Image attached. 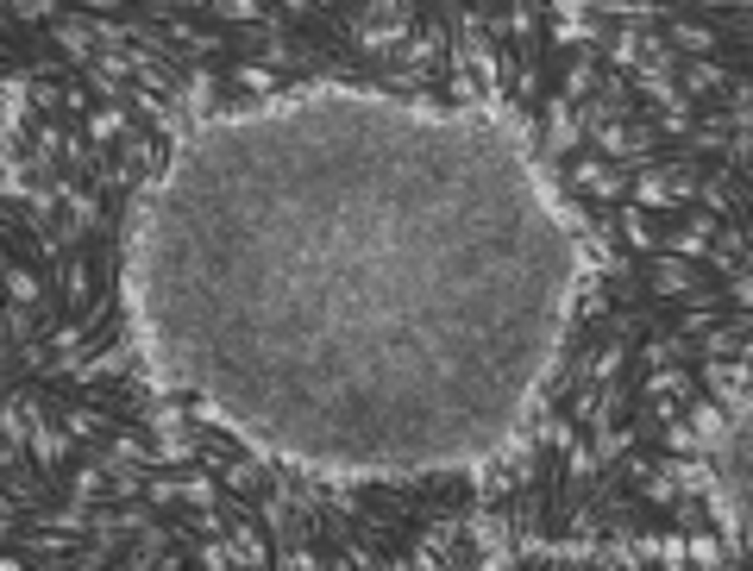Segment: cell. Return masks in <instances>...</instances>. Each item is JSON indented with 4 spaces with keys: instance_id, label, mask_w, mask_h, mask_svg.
<instances>
[{
    "instance_id": "obj_1",
    "label": "cell",
    "mask_w": 753,
    "mask_h": 571,
    "mask_svg": "<svg viewBox=\"0 0 753 571\" xmlns=\"http://www.w3.org/2000/svg\"><path fill=\"white\" fill-rule=\"evenodd\" d=\"M6 283H13V301H25V308L38 301V277H32V271H19V258H6Z\"/></svg>"
}]
</instances>
